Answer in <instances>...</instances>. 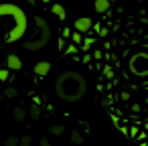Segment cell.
<instances>
[{"mask_svg":"<svg viewBox=\"0 0 148 146\" xmlns=\"http://www.w3.org/2000/svg\"><path fill=\"white\" fill-rule=\"evenodd\" d=\"M55 93L65 104H75L87 95V79L79 71H63L55 79Z\"/></svg>","mask_w":148,"mask_h":146,"instance_id":"obj_1","label":"cell"},{"mask_svg":"<svg viewBox=\"0 0 148 146\" xmlns=\"http://www.w3.org/2000/svg\"><path fill=\"white\" fill-rule=\"evenodd\" d=\"M0 19L4 23H8L6 27V43H14V41H21L27 33V27H29V19L25 14V10L12 2H4L0 4Z\"/></svg>","mask_w":148,"mask_h":146,"instance_id":"obj_2","label":"cell"},{"mask_svg":"<svg viewBox=\"0 0 148 146\" xmlns=\"http://www.w3.org/2000/svg\"><path fill=\"white\" fill-rule=\"evenodd\" d=\"M35 23L39 27V33H37L35 39H31V41H27L23 45L25 51H41V49H45L49 45V39H51V27H49V23L43 16H35Z\"/></svg>","mask_w":148,"mask_h":146,"instance_id":"obj_3","label":"cell"},{"mask_svg":"<svg viewBox=\"0 0 148 146\" xmlns=\"http://www.w3.org/2000/svg\"><path fill=\"white\" fill-rule=\"evenodd\" d=\"M130 71L136 77L148 75V53H134L130 57Z\"/></svg>","mask_w":148,"mask_h":146,"instance_id":"obj_4","label":"cell"},{"mask_svg":"<svg viewBox=\"0 0 148 146\" xmlns=\"http://www.w3.org/2000/svg\"><path fill=\"white\" fill-rule=\"evenodd\" d=\"M91 27H93V23H91V19H87V16H83V19H77V21H75V33H79V35H83V33L91 31Z\"/></svg>","mask_w":148,"mask_h":146,"instance_id":"obj_5","label":"cell"},{"mask_svg":"<svg viewBox=\"0 0 148 146\" xmlns=\"http://www.w3.org/2000/svg\"><path fill=\"white\" fill-rule=\"evenodd\" d=\"M6 69H8V71H18V69H23V61H21V57L14 55V53H10V55L6 57Z\"/></svg>","mask_w":148,"mask_h":146,"instance_id":"obj_6","label":"cell"},{"mask_svg":"<svg viewBox=\"0 0 148 146\" xmlns=\"http://www.w3.org/2000/svg\"><path fill=\"white\" fill-rule=\"evenodd\" d=\"M49 71H51V63H49V61H39V63L35 65V73H37V75H41V77H43V75H47Z\"/></svg>","mask_w":148,"mask_h":146,"instance_id":"obj_7","label":"cell"},{"mask_svg":"<svg viewBox=\"0 0 148 146\" xmlns=\"http://www.w3.org/2000/svg\"><path fill=\"white\" fill-rule=\"evenodd\" d=\"M93 8H95L97 14L108 12V10H110V0H95V2H93Z\"/></svg>","mask_w":148,"mask_h":146,"instance_id":"obj_8","label":"cell"},{"mask_svg":"<svg viewBox=\"0 0 148 146\" xmlns=\"http://www.w3.org/2000/svg\"><path fill=\"white\" fill-rule=\"evenodd\" d=\"M51 12H53L59 21H65V16H67V12H65V8H63V4H53V6H51Z\"/></svg>","mask_w":148,"mask_h":146,"instance_id":"obj_9","label":"cell"},{"mask_svg":"<svg viewBox=\"0 0 148 146\" xmlns=\"http://www.w3.org/2000/svg\"><path fill=\"white\" fill-rule=\"evenodd\" d=\"M25 118H27V112H25V108L18 106V108L14 110V120H16V122H25Z\"/></svg>","mask_w":148,"mask_h":146,"instance_id":"obj_10","label":"cell"},{"mask_svg":"<svg viewBox=\"0 0 148 146\" xmlns=\"http://www.w3.org/2000/svg\"><path fill=\"white\" fill-rule=\"evenodd\" d=\"M71 142H73V144H83V136H81L79 130H73V132H71Z\"/></svg>","mask_w":148,"mask_h":146,"instance_id":"obj_11","label":"cell"},{"mask_svg":"<svg viewBox=\"0 0 148 146\" xmlns=\"http://www.w3.org/2000/svg\"><path fill=\"white\" fill-rule=\"evenodd\" d=\"M4 146H21V138H16V136H8V138L4 140Z\"/></svg>","mask_w":148,"mask_h":146,"instance_id":"obj_12","label":"cell"},{"mask_svg":"<svg viewBox=\"0 0 148 146\" xmlns=\"http://www.w3.org/2000/svg\"><path fill=\"white\" fill-rule=\"evenodd\" d=\"M63 132H65V126H59V124H57V126L51 128V134H53V136H61Z\"/></svg>","mask_w":148,"mask_h":146,"instance_id":"obj_13","label":"cell"},{"mask_svg":"<svg viewBox=\"0 0 148 146\" xmlns=\"http://www.w3.org/2000/svg\"><path fill=\"white\" fill-rule=\"evenodd\" d=\"M71 39H73V45H75V47L81 45V35H79V33H71Z\"/></svg>","mask_w":148,"mask_h":146,"instance_id":"obj_14","label":"cell"},{"mask_svg":"<svg viewBox=\"0 0 148 146\" xmlns=\"http://www.w3.org/2000/svg\"><path fill=\"white\" fill-rule=\"evenodd\" d=\"M31 142H33V138L27 134V136H23L21 138V146H31Z\"/></svg>","mask_w":148,"mask_h":146,"instance_id":"obj_15","label":"cell"},{"mask_svg":"<svg viewBox=\"0 0 148 146\" xmlns=\"http://www.w3.org/2000/svg\"><path fill=\"white\" fill-rule=\"evenodd\" d=\"M31 116H33V118H39V116H41V108H39V106H33V108H31Z\"/></svg>","mask_w":148,"mask_h":146,"instance_id":"obj_16","label":"cell"},{"mask_svg":"<svg viewBox=\"0 0 148 146\" xmlns=\"http://www.w3.org/2000/svg\"><path fill=\"white\" fill-rule=\"evenodd\" d=\"M4 95H6V97H16V89H14V87H8V89L4 91Z\"/></svg>","mask_w":148,"mask_h":146,"instance_id":"obj_17","label":"cell"},{"mask_svg":"<svg viewBox=\"0 0 148 146\" xmlns=\"http://www.w3.org/2000/svg\"><path fill=\"white\" fill-rule=\"evenodd\" d=\"M8 73H10L8 69H0V81H6L8 79Z\"/></svg>","mask_w":148,"mask_h":146,"instance_id":"obj_18","label":"cell"},{"mask_svg":"<svg viewBox=\"0 0 148 146\" xmlns=\"http://www.w3.org/2000/svg\"><path fill=\"white\" fill-rule=\"evenodd\" d=\"M103 75H106L108 79H112V77H114V71H112V67H106V69H103Z\"/></svg>","mask_w":148,"mask_h":146,"instance_id":"obj_19","label":"cell"},{"mask_svg":"<svg viewBox=\"0 0 148 146\" xmlns=\"http://www.w3.org/2000/svg\"><path fill=\"white\" fill-rule=\"evenodd\" d=\"M67 53H69V55H75V53H77V47H75V45H69V47H67Z\"/></svg>","mask_w":148,"mask_h":146,"instance_id":"obj_20","label":"cell"},{"mask_svg":"<svg viewBox=\"0 0 148 146\" xmlns=\"http://www.w3.org/2000/svg\"><path fill=\"white\" fill-rule=\"evenodd\" d=\"M41 146H51V144H49V140H47V138H43V140H41Z\"/></svg>","mask_w":148,"mask_h":146,"instance_id":"obj_21","label":"cell"},{"mask_svg":"<svg viewBox=\"0 0 148 146\" xmlns=\"http://www.w3.org/2000/svg\"><path fill=\"white\" fill-rule=\"evenodd\" d=\"M0 99H2V95H0Z\"/></svg>","mask_w":148,"mask_h":146,"instance_id":"obj_22","label":"cell"}]
</instances>
